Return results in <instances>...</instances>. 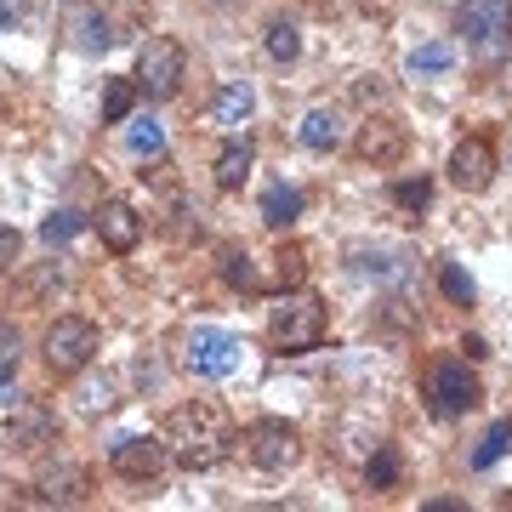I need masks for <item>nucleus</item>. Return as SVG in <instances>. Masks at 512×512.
<instances>
[{
  "label": "nucleus",
  "instance_id": "f257e3e1",
  "mask_svg": "<svg viewBox=\"0 0 512 512\" xmlns=\"http://www.w3.org/2000/svg\"><path fill=\"white\" fill-rule=\"evenodd\" d=\"M234 444H239L234 421H228L222 404H183V410H171V421H165V450L188 473L222 467V461L234 456Z\"/></svg>",
  "mask_w": 512,
  "mask_h": 512
},
{
  "label": "nucleus",
  "instance_id": "f03ea898",
  "mask_svg": "<svg viewBox=\"0 0 512 512\" xmlns=\"http://www.w3.org/2000/svg\"><path fill=\"white\" fill-rule=\"evenodd\" d=\"M268 342L279 353H313L325 342V302L313 291H285L268 313Z\"/></svg>",
  "mask_w": 512,
  "mask_h": 512
},
{
  "label": "nucleus",
  "instance_id": "7ed1b4c3",
  "mask_svg": "<svg viewBox=\"0 0 512 512\" xmlns=\"http://www.w3.org/2000/svg\"><path fill=\"white\" fill-rule=\"evenodd\" d=\"M456 29L467 35V52L478 63H507L512 57V6L507 0H467L456 12Z\"/></svg>",
  "mask_w": 512,
  "mask_h": 512
},
{
  "label": "nucleus",
  "instance_id": "20e7f679",
  "mask_svg": "<svg viewBox=\"0 0 512 512\" xmlns=\"http://www.w3.org/2000/svg\"><path fill=\"white\" fill-rule=\"evenodd\" d=\"M421 399H427V410L433 416H467V410H478V399H484V387H478V376L467 370V359H433L427 365V376H421Z\"/></svg>",
  "mask_w": 512,
  "mask_h": 512
},
{
  "label": "nucleus",
  "instance_id": "39448f33",
  "mask_svg": "<svg viewBox=\"0 0 512 512\" xmlns=\"http://www.w3.org/2000/svg\"><path fill=\"white\" fill-rule=\"evenodd\" d=\"M183 74H188V52L183 40L171 35H148L143 46H137V86H143L154 103H165V97L183 92Z\"/></svg>",
  "mask_w": 512,
  "mask_h": 512
},
{
  "label": "nucleus",
  "instance_id": "423d86ee",
  "mask_svg": "<svg viewBox=\"0 0 512 512\" xmlns=\"http://www.w3.org/2000/svg\"><path fill=\"white\" fill-rule=\"evenodd\" d=\"M46 365H52V376H80V370L97 359V348H103V336H97L92 319H74V313H63L52 330H46Z\"/></svg>",
  "mask_w": 512,
  "mask_h": 512
},
{
  "label": "nucleus",
  "instance_id": "0eeeda50",
  "mask_svg": "<svg viewBox=\"0 0 512 512\" xmlns=\"http://www.w3.org/2000/svg\"><path fill=\"white\" fill-rule=\"evenodd\" d=\"M245 456H251L262 473H285V467H296V456H302V433H296L291 421L262 416V421L245 427Z\"/></svg>",
  "mask_w": 512,
  "mask_h": 512
},
{
  "label": "nucleus",
  "instance_id": "6e6552de",
  "mask_svg": "<svg viewBox=\"0 0 512 512\" xmlns=\"http://www.w3.org/2000/svg\"><path fill=\"white\" fill-rule=\"evenodd\" d=\"M239 336H228V330H211V325H200L194 330V336H188V370H194V376H211V382H217V376H234L239 370Z\"/></svg>",
  "mask_w": 512,
  "mask_h": 512
},
{
  "label": "nucleus",
  "instance_id": "1a4fd4ad",
  "mask_svg": "<svg viewBox=\"0 0 512 512\" xmlns=\"http://www.w3.org/2000/svg\"><path fill=\"white\" fill-rule=\"evenodd\" d=\"M165 439H154V433H126V439L109 444V467L120 478H131V484H148V478H160L165 467Z\"/></svg>",
  "mask_w": 512,
  "mask_h": 512
},
{
  "label": "nucleus",
  "instance_id": "9d476101",
  "mask_svg": "<svg viewBox=\"0 0 512 512\" xmlns=\"http://www.w3.org/2000/svg\"><path fill=\"white\" fill-rule=\"evenodd\" d=\"M450 183L461 188V194H484L490 188V177H495V148L484 143V137H467V143H456L450 148Z\"/></svg>",
  "mask_w": 512,
  "mask_h": 512
},
{
  "label": "nucleus",
  "instance_id": "9b49d317",
  "mask_svg": "<svg viewBox=\"0 0 512 512\" xmlns=\"http://www.w3.org/2000/svg\"><path fill=\"white\" fill-rule=\"evenodd\" d=\"M92 228H97V239H103L114 256L137 251V239H143V217H137V205L131 200H103L97 205V217H92Z\"/></svg>",
  "mask_w": 512,
  "mask_h": 512
},
{
  "label": "nucleus",
  "instance_id": "f8f14e48",
  "mask_svg": "<svg viewBox=\"0 0 512 512\" xmlns=\"http://www.w3.org/2000/svg\"><path fill=\"white\" fill-rule=\"evenodd\" d=\"M6 444L12 450H40V444H52V433H57V416L46 410V404H35V399H18L12 410H6Z\"/></svg>",
  "mask_w": 512,
  "mask_h": 512
},
{
  "label": "nucleus",
  "instance_id": "ddd939ff",
  "mask_svg": "<svg viewBox=\"0 0 512 512\" xmlns=\"http://www.w3.org/2000/svg\"><path fill=\"white\" fill-rule=\"evenodd\" d=\"M35 490H40L46 507H80V501L92 495V473L74 467V461H63V467H46V473L35 478Z\"/></svg>",
  "mask_w": 512,
  "mask_h": 512
},
{
  "label": "nucleus",
  "instance_id": "4468645a",
  "mask_svg": "<svg viewBox=\"0 0 512 512\" xmlns=\"http://www.w3.org/2000/svg\"><path fill=\"white\" fill-rule=\"evenodd\" d=\"M296 143L313 148V154L342 148V143H348V120H342V109H308V114H302V126H296Z\"/></svg>",
  "mask_w": 512,
  "mask_h": 512
},
{
  "label": "nucleus",
  "instance_id": "2eb2a0df",
  "mask_svg": "<svg viewBox=\"0 0 512 512\" xmlns=\"http://www.w3.org/2000/svg\"><path fill=\"white\" fill-rule=\"evenodd\" d=\"M404 154V131L393 126V120H376L370 114L365 126H359V160H370V165H393Z\"/></svg>",
  "mask_w": 512,
  "mask_h": 512
},
{
  "label": "nucleus",
  "instance_id": "dca6fc26",
  "mask_svg": "<svg viewBox=\"0 0 512 512\" xmlns=\"http://www.w3.org/2000/svg\"><path fill=\"white\" fill-rule=\"evenodd\" d=\"M302 205H308V194H302V188H291V183H274L268 194H262V222L285 234V228H291V222L302 217Z\"/></svg>",
  "mask_w": 512,
  "mask_h": 512
},
{
  "label": "nucleus",
  "instance_id": "f3484780",
  "mask_svg": "<svg viewBox=\"0 0 512 512\" xmlns=\"http://www.w3.org/2000/svg\"><path fill=\"white\" fill-rule=\"evenodd\" d=\"M251 109H256V92H251V80H228L217 92V103H211V114H217V126H245L251 120Z\"/></svg>",
  "mask_w": 512,
  "mask_h": 512
},
{
  "label": "nucleus",
  "instance_id": "a211bd4d",
  "mask_svg": "<svg viewBox=\"0 0 512 512\" xmlns=\"http://www.w3.org/2000/svg\"><path fill=\"white\" fill-rule=\"evenodd\" d=\"M251 165H256V143H251V137L228 143V148L217 154V188H222V194H234V188L251 177Z\"/></svg>",
  "mask_w": 512,
  "mask_h": 512
},
{
  "label": "nucleus",
  "instance_id": "6ab92c4d",
  "mask_svg": "<svg viewBox=\"0 0 512 512\" xmlns=\"http://www.w3.org/2000/svg\"><path fill=\"white\" fill-rule=\"evenodd\" d=\"M365 484H370V490H399V484H404L399 444H376V456L365 461Z\"/></svg>",
  "mask_w": 512,
  "mask_h": 512
},
{
  "label": "nucleus",
  "instance_id": "aec40b11",
  "mask_svg": "<svg viewBox=\"0 0 512 512\" xmlns=\"http://www.w3.org/2000/svg\"><path fill=\"white\" fill-rule=\"evenodd\" d=\"M137 92H143L137 80H109V86H103V120H109V126H126L131 109H137Z\"/></svg>",
  "mask_w": 512,
  "mask_h": 512
},
{
  "label": "nucleus",
  "instance_id": "412c9836",
  "mask_svg": "<svg viewBox=\"0 0 512 512\" xmlns=\"http://www.w3.org/2000/svg\"><path fill=\"white\" fill-rule=\"evenodd\" d=\"M262 52L274 57V63H296V52H302L296 23H291V18H274V23H268V29H262Z\"/></svg>",
  "mask_w": 512,
  "mask_h": 512
},
{
  "label": "nucleus",
  "instance_id": "4be33fe9",
  "mask_svg": "<svg viewBox=\"0 0 512 512\" xmlns=\"http://www.w3.org/2000/svg\"><path fill=\"white\" fill-rule=\"evenodd\" d=\"M222 279H228L234 291H262V274L251 268V251H245V245H228V251H222Z\"/></svg>",
  "mask_w": 512,
  "mask_h": 512
},
{
  "label": "nucleus",
  "instance_id": "5701e85b",
  "mask_svg": "<svg viewBox=\"0 0 512 512\" xmlns=\"http://www.w3.org/2000/svg\"><path fill=\"white\" fill-rule=\"evenodd\" d=\"M507 450H512V421H495L490 433L478 439V450H473V473H490V467L507 456Z\"/></svg>",
  "mask_w": 512,
  "mask_h": 512
},
{
  "label": "nucleus",
  "instance_id": "b1692460",
  "mask_svg": "<svg viewBox=\"0 0 512 512\" xmlns=\"http://www.w3.org/2000/svg\"><path fill=\"white\" fill-rule=\"evenodd\" d=\"M387 200L399 205V211H410V217H421V211L433 205V183H427V177H404V183L387 188Z\"/></svg>",
  "mask_w": 512,
  "mask_h": 512
},
{
  "label": "nucleus",
  "instance_id": "393cba45",
  "mask_svg": "<svg viewBox=\"0 0 512 512\" xmlns=\"http://www.w3.org/2000/svg\"><path fill=\"white\" fill-rule=\"evenodd\" d=\"M439 291L456 302V308H473V296H478V285H473V274L461 268V262H439Z\"/></svg>",
  "mask_w": 512,
  "mask_h": 512
},
{
  "label": "nucleus",
  "instance_id": "a878e982",
  "mask_svg": "<svg viewBox=\"0 0 512 512\" xmlns=\"http://www.w3.org/2000/svg\"><path fill=\"white\" fill-rule=\"evenodd\" d=\"M126 137H131V154H143V160H160L165 154V131H160V120H148V114L143 120H131Z\"/></svg>",
  "mask_w": 512,
  "mask_h": 512
},
{
  "label": "nucleus",
  "instance_id": "bb28decb",
  "mask_svg": "<svg viewBox=\"0 0 512 512\" xmlns=\"http://www.w3.org/2000/svg\"><path fill=\"white\" fill-rule=\"evenodd\" d=\"M456 63V46L450 40H433V46H416L410 52V74H444Z\"/></svg>",
  "mask_w": 512,
  "mask_h": 512
},
{
  "label": "nucleus",
  "instance_id": "cd10ccee",
  "mask_svg": "<svg viewBox=\"0 0 512 512\" xmlns=\"http://www.w3.org/2000/svg\"><path fill=\"white\" fill-rule=\"evenodd\" d=\"M274 274H279V285H285V291H296V285L308 279V251H302V245H279Z\"/></svg>",
  "mask_w": 512,
  "mask_h": 512
},
{
  "label": "nucleus",
  "instance_id": "c85d7f7f",
  "mask_svg": "<svg viewBox=\"0 0 512 512\" xmlns=\"http://www.w3.org/2000/svg\"><path fill=\"white\" fill-rule=\"evenodd\" d=\"M80 228H86V217H80V211H69V205H63V211H52V217L40 222V239H46V245H69V239L80 234Z\"/></svg>",
  "mask_w": 512,
  "mask_h": 512
},
{
  "label": "nucleus",
  "instance_id": "c756f323",
  "mask_svg": "<svg viewBox=\"0 0 512 512\" xmlns=\"http://www.w3.org/2000/svg\"><path fill=\"white\" fill-rule=\"evenodd\" d=\"M74 35H80V46H86V52H103V46H114L109 18H97V12H80V18H74Z\"/></svg>",
  "mask_w": 512,
  "mask_h": 512
},
{
  "label": "nucleus",
  "instance_id": "7c9ffc66",
  "mask_svg": "<svg viewBox=\"0 0 512 512\" xmlns=\"http://www.w3.org/2000/svg\"><path fill=\"white\" fill-rule=\"evenodd\" d=\"M18 251H23V234L12 228V222H0V274L18 268Z\"/></svg>",
  "mask_w": 512,
  "mask_h": 512
},
{
  "label": "nucleus",
  "instance_id": "2f4dec72",
  "mask_svg": "<svg viewBox=\"0 0 512 512\" xmlns=\"http://www.w3.org/2000/svg\"><path fill=\"white\" fill-rule=\"evenodd\" d=\"M18 348H23V342H18V330H12V325H0V376H12V370H18Z\"/></svg>",
  "mask_w": 512,
  "mask_h": 512
},
{
  "label": "nucleus",
  "instance_id": "473e14b6",
  "mask_svg": "<svg viewBox=\"0 0 512 512\" xmlns=\"http://www.w3.org/2000/svg\"><path fill=\"white\" fill-rule=\"evenodd\" d=\"M23 18H29L23 0H0V29H12V23H23Z\"/></svg>",
  "mask_w": 512,
  "mask_h": 512
},
{
  "label": "nucleus",
  "instance_id": "72a5a7b5",
  "mask_svg": "<svg viewBox=\"0 0 512 512\" xmlns=\"http://www.w3.org/2000/svg\"><path fill=\"white\" fill-rule=\"evenodd\" d=\"M461 353H467V365H473V359H490V348H484V336H467V342H461Z\"/></svg>",
  "mask_w": 512,
  "mask_h": 512
},
{
  "label": "nucleus",
  "instance_id": "f704fd0d",
  "mask_svg": "<svg viewBox=\"0 0 512 512\" xmlns=\"http://www.w3.org/2000/svg\"><path fill=\"white\" fill-rule=\"evenodd\" d=\"M23 399V393H18V387H12V382H6V376H0V410H12V404H18Z\"/></svg>",
  "mask_w": 512,
  "mask_h": 512
},
{
  "label": "nucleus",
  "instance_id": "c9c22d12",
  "mask_svg": "<svg viewBox=\"0 0 512 512\" xmlns=\"http://www.w3.org/2000/svg\"><path fill=\"white\" fill-rule=\"evenodd\" d=\"M365 6H370V12H376V6H382V12H387V6H393V0H365Z\"/></svg>",
  "mask_w": 512,
  "mask_h": 512
},
{
  "label": "nucleus",
  "instance_id": "e433bc0d",
  "mask_svg": "<svg viewBox=\"0 0 512 512\" xmlns=\"http://www.w3.org/2000/svg\"><path fill=\"white\" fill-rule=\"evenodd\" d=\"M0 109H6V86H0Z\"/></svg>",
  "mask_w": 512,
  "mask_h": 512
}]
</instances>
